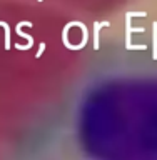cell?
I'll list each match as a JSON object with an SVG mask.
<instances>
[{
    "mask_svg": "<svg viewBox=\"0 0 157 160\" xmlns=\"http://www.w3.org/2000/svg\"><path fill=\"white\" fill-rule=\"evenodd\" d=\"M67 140L27 160H157V113H94Z\"/></svg>",
    "mask_w": 157,
    "mask_h": 160,
    "instance_id": "cell-1",
    "label": "cell"
},
{
    "mask_svg": "<svg viewBox=\"0 0 157 160\" xmlns=\"http://www.w3.org/2000/svg\"><path fill=\"white\" fill-rule=\"evenodd\" d=\"M154 45H157V38L154 37ZM154 58H157V48L154 47Z\"/></svg>",
    "mask_w": 157,
    "mask_h": 160,
    "instance_id": "cell-2",
    "label": "cell"
}]
</instances>
